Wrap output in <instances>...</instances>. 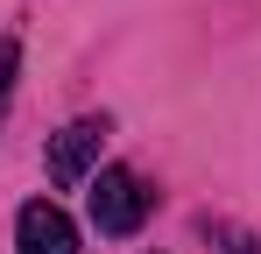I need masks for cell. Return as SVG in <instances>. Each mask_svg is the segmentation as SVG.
Masks as SVG:
<instances>
[{"label": "cell", "mask_w": 261, "mask_h": 254, "mask_svg": "<svg viewBox=\"0 0 261 254\" xmlns=\"http://www.w3.org/2000/svg\"><path fill=\"white\" fill-rule=\"evenodd\" d=\"M14 64H21V49H14V42H0V113H7V85H14Z\"/></svg>", "instance_id": "cell-4"}, {"label": "cell", "mask_w": 261, "mask_h": 254, "mask_svg": "<svg viewBox=\"0 0 261 254\" xmlns=\"http://www.w3.org/2000/svg\"><path fill=\"white\" fill-rule=\"evenodd\" d=\"M14 247H21V254H78V226L64 219V205L29 198L21 219H14Z\"/></svg>", "instance_id": "cell-2"}, {"label": "cell", "mask_w": 261, "mask_h": 254, "mask_svg": "<svg viewBox=\"0 0 261 254\" xmlns=\"http://www.w3.org/2000/svg\"><path fill=\"white\" fill-rule=\"evenodd\" d=\"M141 219H148L141 176H134V169H99V176H92V226H99L106 240H127Z\"/></svg>", "instance_id": "cell-1"}, {"label": "cell", "mask_w": 261, "mask_h": 254, "mask_svg": "<svg viewBox=\"0 0 261 254\" xmlns=\"http://www.w3.org/2000/svg\"><path fill=\"white\" fill-rule=\"evenodd\" d=\"M99 141H106V120H71L49 148V176L57 184H85L92 163H99Z\"/></svg>", "instance_id": "cell-3"}]
</instances>
